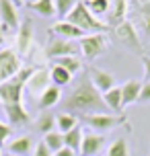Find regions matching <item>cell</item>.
I'll list each match as a JSON object with an SVG mask.
<instances>
[{
  "instance_id": "9a60e30c",
  "label": "cell",
  "mask_w": 150,
  "mask_h": 156,
  "mask_svg": "<svg viewBox=\"0 0 150 156\" xmlns=\"http://www.w3.org/2000/svg\"><path fill=\"white\" fill-rule=\"evenodd\" d=\"M140 93H142V82H138V80H127V82H123V86H121V101H123V107L140 101Z\"/></svg>"
},
{
  "instance_id": "3957f363",
  "label": "cell",
  "mask_w": 150,
  "mask_h": 156,
  "mask_svg": "<svg viewBox=\"0 0 150 156\" xmlns=\"http://www.w3.org/2000/svg\"><path fill=\"white\" fill-rule=\"evenodd\" d=\"M66 21L72 23L74 27H78L80 31H84V33H91V31L103 33V31H107V29H111L107 23H103L101 19H97V16L88 10L84 2H78L76 6L72 8L70 15L66 16Z\"/></svg>"
},
{
  "instance_id": "8d00e7d4",
  "label": "cell",
  "mask_w": 150,
  "mask_h": 156,
  "mask_svg": "<svg viewBox=\"0 0 150 156\" xmlns=\"http://www.w3.org/2000/svg\"><path fill=\"white\" fill-rule=\"evenodd\" d=\"M10 2H12L15 6H21V4H25V0H10Z\"/></svg>"
},
{
  "instance_id": "2e32d148",
  "label": "cell",
  "mask_w": 150,
  "mask_h": 156,
  "mask_svg": "<svg viewBox=\"0 0 150 156\" xmlns=\"http://www.w3.org/2000/svg\"><path fill=\"white\" fill-rule=\"evenodd\" d=\"M60 101H62V93H60V88L54 86V84H49L48 88L39 94V103H37V107H39V111H45V109H49V107L58 105Z\"/></svg>"
},
{
  "instance_id": "74e56055",
  "label": "cell",
  "mask_w": 150,
  "mask_h": 156,
  "mask_svg": "<svg viewBox=\"0 0 150 156\" xmlns=\"http://www.w3.org/2000/svg\"><path fill=\"white\" fill-rule=\"evenodd\" d=\"M2 41H4V33H2V29H0V45H2Z\"/></svg>"
},
{
  "instance_id": "7402d4cb",
  "label": "cell",
  "mask_w": 150,
  "mask_h": 156,
  "mask_svg": "<svg viewBox=\"0 0 150 156\" xmlns=\"http://www.w3.org/2000/svg\"><path fill=\"white\" fill-rule=\"evenodd\" d=\"M49 78H52V82H54V86H66V84H70V80H72V74L66 68H62V66H52V70H49Z\"/></svg>"
},
{
  "instance_id": "f35d334b",
  "label": "cell",
  "mask_w": 150,
  "mask_h": 156,
  "mask_svg": "<svg viewBox=\"0 0 150 156\" xmlns=\"http://www.w3.org/2000/svg\"><path fill=\"white\" fill-rule=\"evenodd\" d=\"M140 4H142V6H146V4H150V0H140Z\"/></svg>"
},
{
  "instance_id": "277c9868",
  "label": "cell",
  "mask_w": 150,
  "mask_h": 156,
  "mask_svg": "<svg viewBox=\"0 0 150 156\" xmlns=\"http://www.w3.org/2000/svg\"><path fill=\"white\" fill-rule=\"evenodd\" d=\"M82 121L95 129V132H109L117 125H126V117L123 115H111V113H93V115H82Z\"/></svg>"
},
{
  "instance_id": "9c48e42d",
  "label": "cell",
  "mask_w": 150,
  "mask_h": 156,
  "mask_svg": "<svg viewBox=\"0 0 150 156\" xmlns=\"http://www.w3.org/2000/svg\"><path fill=\"white\" fill-rule=\"evenodd\" d=\"M88 78H91V82L95 84V88L101 94L109 93L111 88H115V78H113V74H109V72H105V70L91 68L88 70Z\"/></svg>"
},
{
  "instance_id": "30bf717a",
  "label": "cell",
  "mask_w": 150,
  "mask_h": 156,
  "mask_svg": "<svg viewBox=\"0 0 150 156\" xmlns=\"http://www.w3.org/2000/svg\"><path fill=\"white\" fill-rule=\"evenodd\" d=\"M0 19H2V25H0L2 31L19 29V15L10 0H0Z\"/></svg>"
},
{
  "instance_id": "f546056e",
  "label": "cell",
  "mask_w": 150,
  "mask_h": 156,
  "mask_svg": "<svg viewBox=\"0 0 150 156\" xmlns=\"http://www.w3.org/2000/svg\"><path fill=\"white\" fill-rule=\"evenodd\" d=\"M54 125H55V117L45 113V115H39L37 119V132H43V133H49L54 132Z\"/></svg>"
},
{
  "instance_id": "ac0fdd59",
  "label": "cell",
  "mask_w": 150,
  "mask_h": 156,
  "mask_svg": "<svg viewBox=\"0 0 150 156\" xmlns=\"http://www.w3.org/2000/svg\"><path fill=\"white\" fill-rule=\"evenodd\" d=\"M127 15V0H111L109 10V27H117L126 21Z\"/></svg>"
},
{
  "instance_id": "4316f807",
  "label": "cell",
  "mask_w": 150,
  "mask_h": 156,
  "mask_svg": "<svg viewBox=\"0 0 150 156\" xmlns=\"http://www.w3.org/2000/svg\"><path fill=\"white\" fill-rule=\"evenodd\" d=\"M84 4H87V8L97 16V19L111 10V0H87Z\"/></svg>"
},
{
  "instance_id": "6da1fadb",
  "label": "cell",
  "mask_w": 150,
  "mask_h": 156,
  "mask_svg": "<svg viewBox=\"0 0 150 156\" xmlns=\"http://www.w3.org/2000/svg\"><path fill=\"white\" fill-rule=\"evenodd\" d=\"M64 113H82V115H93V113H107V105L103 101V94L95 88L91 78H82L62 101Z\"/></svg>"
},
{
  "instance_id": "d6986e66",
  "label": "cell",
  "mask_w": 150,
  "mask_h": 156,
  "mask_svg": "<svg viewBox=\"0 0 150 156\" xmlns=\"http://www.w3.org/2000/svg\"><path fill=\"white\" fill-rule=\"evenodd\" d=\"M31 150H35V144H33V138H29V136H21V138H16L8 144V154H15V156H25Z\"/></svg>"
},
{
  "instance_id": "e0dca14e",
  "label": "cell",
  "mask_w": 150,
  "mask_h": 156,
  "mask_svg": "<svg viewBox=\"0 0 150 156\" xmlns=\"http://www.w3.org/2000/svg\"><path fill=\"white\" fill-rule=\"evenodd\" d=\"M10 125H27L29 123V113L23 105H2Z\"/></svg>"
},
{
  "instance_id": "8fae6325",
  "label": "cell",
  "mask_w": 150,
  "mask_h": 156,
  "mask_svg": "<svg viewBox=\"0 0 150 156\" xmlns=\"http://www.w3.org/2000/svg\"><path fill=\"white\" fill-rule=\"evenodd\" d=\"M105 146V138L101 133H84L82 146H80V156H97Z\"/></svg>"
},
{
  "instance_id": "d6a6232c",
  "label": "cell",
  "mask_w": 150,
  "mask_h": 156,
  "mask_svg": "<svg viewBox=\"0 0 150 156\" xmlns=\"http://www.w3.org/2000/svg\"><path fill=\"white\" fill-rule=\"evenodd\" d=\"M33 156H52V152H49V148L43 144V140L39 142V144H35V150H33Z\"/></svg>"
},
{
  "instance_id": "4dcf8cb0",
  "label": "cell",
  "mask_w": 150,
  "mask_h": 156,
  "mask_svg": "<svg viewBox=\"0 0 150 156\" xmlns=\"http://www.w3.org/2000/svg\"><path fill=\"white\" fill-rule=\"evenodd\" d=\"M140 25H142L144 33L150 37V4L140 8Z\"/></svg>"
},
{
  "instance_id": "d590c367",
  "label": "cell",
  "mask_w": 150,
  "mask_h": 156,
  "mask_svg": "<svg viewBox=\"0 0 150 156\" xmlns=\"http://www.w3.org/2000/svg\"><path fill=\"white\" fill-rule=\"evenodd\" d=\"M54 156H76V152H74V150H70V148H62L60 152H55Z\"/></svg>"
},
{
  "instance_id": "8992f818",
  "label": "cell",
  "mask_w": 150,
  "mask_h": 156,
  "mask_svg": "<svg viewBox=\"0 0 150 156\" xmlns=\"http://www.w3.org/2000/svg\"><path fill=\"white\" fill-rule=\"evenodd\" d=\"M80 51L87 60H95L99 55L105 54L107 49V37L105 33H91V35H84V37L78 41Z\"/></svg>"
},
{
  "instance_id": "cb8c5ba5",
  "label": "cell",
  "mask_w": 150,
  "mask_h": 156,
  "mask_svg": "<svg viewBox=\"0 0 150 156\" xmlns=\"http://www.w3.org/2000/svg\"><path fill=\"white\" fill-rule=\"evenodd\" d=\"M55 125H58L60 133H68L74 127H78V119H76V115H70V113H58Z\"/></svg>"
},
{
  "instance_id": "ffe728a7",
  "label": "cell",
  "mask_w": 150,
  "mask_h": 156,
  "mask_svg": "<svg viewBox=\"0 0 150 156\" xmlns=\"http://www.w3.org/2000/svg\"><path fill=\"white\" fill-rule=\"evenodd\" d=\"M82 138H84V133H82V127H74L72 132L64 133V148H70L74 152H80V146H82Z\"/></svg>"
},
{
  "instance_id": "e575fe53",
  "label": "cell",
  "mask_w": 150,
  "mask_h": 156,
  "mask_svg": "<svg viewBox=\"0 0 150 156\" xmlns=\"http://www.w3.org/2000/svg\"><path fill=\"white\" fill-rule=\"evenodd\" d=\"M142 64H144V80L150 82V55H142Z\"/></svg>"
},
{
  "instance_id": "f1b7e54d",
  "label": "cell",
  "mask_w": 150,
  "mask_h": 156,
  "mask_svg": "<svg viewBox=\"0 0 150 156\" xmlns=\"http://www.w3.org/2000/svg\"><path fill=\"white\" fill-rule=\"evenodd\" d=\"M54 4H55V15L66 19L72 8L78 4V0H54Z\"/></svg>"
},
{
  "instance_id": "5bb4252c",
  "label": "cell",
  "mask_w": 150,
  "mask_h": 156,
  "mask_svg": "<svg viewBox=\"0 0 150 156\" xmlns=\"http://www.w3.org/2000/svg\"><path fill=\"white\" fill-rule=\"evenodd\" d=\"M52 33H55V35H60L62 39H68V41H72V39H82L84 37V31H80L78 27H74L72 23H68V21H60V23H55L54 27H52Z\"/></svg>"
},
{
  "instance_id": "603a6c76",
  "label": "cell",
  "mask_w": 150,
  "mask_h": 156,
  "mask_svg": "<svg viewBox=\"0 0 150 156\" xmlns=\"http://www.w3.org/2000/svg\"><path fill=\"white\" fill-rule=\"evenodd\" d=\"M27 6L31 8L33 12L41 15V16H54L55 15L54 0H33V2H29V4H27Z\"/></svg>"
},
{
  "instance_id": "d4e9b609",
  "label": "cell",
  "mask_w": 150,
  "mask_h": 156,
  "mask_svg": "<svg viewBox=\"0 0 150 156\" xmlns=\"http://www.w3.org/2000/svg\"><path fill=\"white\" fill-rule=\"evenodd\" d=\"M43 144L49 148V152H52V154L60 152V150L64 148V133H60V132H49V133H45Z\"/></svg>"
},
{
  "instance_id": "4fadbf2b",
  "label": "cell",
  "mask_w": 150,
  "mask_h": 156,
  "mask_svg": "<svg viewBox=\"0 0 150 156\" xmlns=\"http://www.w3.org/2000/svg\"><path fill=\"white\" fill-rule=\"evenodd\" d=\"M33 41V21L27 19L19 25V35H16V49L21 54H27L29 51V45Z\"/></svg>"
},
{
  "instance_id": "83f0119b",
  "label": "cell",
  "mask_w": 150,
  "mask_h": 156,
  "mask_svg": "<svg viewBox=\"0 0 150 156\" xmlns=\"http://www.w3.org/2000/svg\"><path fill=\"white\" fill-rule=\"evenodd\" d=\"M107 156H130V148H127V142L123 138H117V140L111 142L109 150H107Z\"/></svg>"
},
{
  "instance_id": "7c38bea8",
  "label": "cell",
  "mask_w": 150,
  "mask_h": 156,
  "mask_svg": "<svg viewBox=\"0 0 150 156\" xmlns=\"http://www.w3.org/2000/svg\"><path fill=\"white\" fill-rule=\"evenodd\" d=\"M48 82H52L49 72L43 70V68H39V70H35L31 74V78H29V82H27V86H25V88H29V93H33V94H41L49 86Z\"/></svg>"
},
{
  "instance_id": "5b68a950",
  "label": "cell",
  "mask_w": 150,
  "mask_h": 156,
  "mask_svg": "<svg viewBox=\"0 0 150 156\" xmlns=\"http://www.w3.org/2000/svg\"><path fill=\"white\" fill-rule=\"evenodd\" d=\"M21 58L15 49H6L2 47L0 49V84L6 82L10 78H15L19 72H21Z\"/></svg>"
},
{
  "instance_id": "60d3db41",
  "label": "cell",
  "mask_w": 150,
  "mask_h": 156,
  "mask_svg": "<svg viewBox=\"0 0 150 156\" xmlns=\"http://www.w3.org/2000/svg\"><path fill=\"white\" fill-rule=\"evenodd\" d=\"M0 156H2V152H0Z\"/></svg>"
},
{
  "instance_id": "7a4b0ae2",
  "label": "cell",
  "mask_w": 150,
  "mask_h": 156,
  "mask_svg": "<svg viewBox=\"0 0 150 156\" xmlns=\"http://www.w3.org/2000/svg\"><path fill=\"white\" fill-rule=\"evenodd\" d=\"M33 72H35V68L23 66L21 72L15 78L2 82L0 84V103L2 105H23V90H25V86H27Z\"/></svg>"
},
{
  "instance_id": "ba28073f",
  "label": "cell",
  "mask_w": 150,
  "mask_h": 156,
  "mask_svg": "<svg viewBox=\"0 0 150 156\" xmlns=\"http://www.w3.org/2000/svg\"><path fill=\"white\" fill-rule=\"evenodd\" d=\"M115 35H117L119 43H123L130 49H140V39H138V33H136V27L130 21H123L121 25L115 27Z\"/></svg>"
},
{
  "instance_id": "484cf974",
  "label": "cell",
  "mask_w": 150,
  "mask_h": 156,
  "mask_svg": "<svg viewBox=\"0 0 150 156\" xmlns=\"http://www.w3.org/2000/svg\"><path fill=\"white\" fill-rule=\"evenodd\" d=\"M54 64H55V66H62V68H66L70 74H76V72H80V68H82V64H80V60L76 58V55L58 58V60H54Z\"/></svg>"
},
{
  "instance_id": "836d02e7",
  "label": "cell",
  "mask_w": 150,
  "mask_h": 156,
  "mask_svg": "<svg viewBox=\"0 0 150 156\" xmlns=\"http://www.w3.org/2000/svg\"><path fill=\"white\" fill-rule=\"evenodd\" d=\"M140 101L150 103V82H142V93H140Z\"/></svg>"
},
{
  "instance_id": "52a82bcc",
  "label": "cell",
  "mask_w": 150,
  "mask_h": 156,
  "mask_svg": "<svg viewBox=\"0 0 150 156\" xmlns=\"http://www.w3.org/2000/svg\"><path fill=\"white\" fill-rule=\"evenodd\" d=\"M78 47L68 39H52L49 45L45 47V55L49 60H58V58H66V55H76Z\"/></svg>"
},
{
  "instance_id": "ab89813d",
  "label": "cell",
  "mask_w": 150,
  "mask_h": 156,
  "mask_svg": "<svg viewBox=\"0 0 150 156\" xmlns=\"http://www.w3.org/2000/svg\"><path fill=\"white\" fill-rule=\"evenodd\" d=\"M4 156H15V154H4Z\"/></svg>"
},
{
  "instance_id": "44dd1931",
  "label": "cell",
  "mask_w": 150,
  "mask_h": 156,
  "mask_svg": "<svg viewBox=\"0 0 150 156\" xmlns=\"http://www.w3.org/2000/svg\"><path fill=\"white\" fill-rule=\"evenodd\" d=\"M103 101L107 105V109L109 111H121L123 109V101H121V86H115V88H111L109 93L103 94Z\"/></svg>"
},
{
  "instance_id": "1f68e13d",
  "label": "cell",
  "mask_w": 150,
  "mask_h": 156,
  "mask_svg": "<svg viewBox=\"0 0 150 156\" xmlns=\"http://www.w3.org/2000/svg\"><path fill=\"white\" fill-rule=\"evenodd\" d=\"M10 133H12V127L8 123H2V121H0V146L10 138Z\"/></svg>"
}]
</instances>
